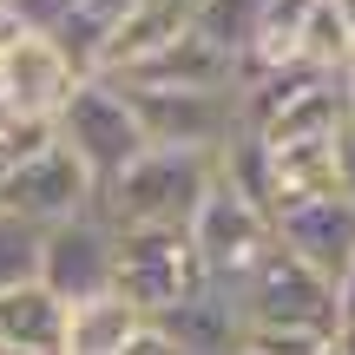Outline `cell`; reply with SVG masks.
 Instances as JSON below:
<instances>
[{"mask_svg": "<svg viewBox=\"0 0 355 355\" xmlns=\"http://www.w3.org/2000/svg\"><path fill=\"white\" fill-rule=\"evenodd\" d=\"M224 171V152H198V145H145L112 184L99 191V211L112 217V230L139 224H191V211L204 204V191Z\"/></svg>", "mask_w": 355, "mask_h": 355, "instance_id": "6da1fadb", "label": "cell"}, {"mask_svg": "<svg viewBox=\"0 0 355 355\" xmlns=\"http://www.w3.org/2000/svg\"><path fill=\"white\" fill-rule=\"evenodd\" d=\"M53 132H60V145L79 158V165L99 178V191L145 152V125H139V112H132V92L119 86L112 73L79 79L73 99L53 112Z\"/></svg>", "mask_w": 355, "mask_h": 355, "instance_id": "7a4b0ae2", "label": "cell"}, {"mask_svg": "<svg viewBox=\"0 0 355 355\" xmlns=\"http://www.w3.org/2000/svg\"><path fill=\"white\" fill-rule=\"evenodd\" d=\"M230 296H237V309H243V329H322V336L343 329V316H336V283L322 277L316 263H303L290 243H270L263 263Z\"/></svg>", "mask_w": 355, "mask_h": 355, "instance_id": "3957f363", "label": "cell"}, {"mask_svg": "<svg viewBox=\"0 0 355 355\" xmlns=\"http://www.w3.org/2000/svg\"><path fill=\"white\" fill-rule=\"evenodd\" d=\"M184 230H191L198 263H204V277H211L217 290H237V283L263 263V250L277 243V217H270L237 178H224V171H217V184L204 191V204L191 211Z\"/></svg>", "mask_w": 355, "mask_h": 355, "instance_id": "277c9868", "label": "cell"}, {"mask_svg": "<svg viewBox=\"0 0 355 355\" xmlns=\"http://www.w3.org/2000/svg\"><path fill=\"white\" fill-rule=\"evenodd\" d=\"M204 263H198V243H191L184 224H139V230H119V270H112V290L125 296L132 309L145 316H165L171 303H184L191 290H204Z\"/></svg>", "mask_w": 355, "mask_h": 355, "instance_id": "5b68a950", "label": "cell"}, {"mask_svg": "<svg viewBox=\"0 0 355 355\" xmlns=\"http://www.w3.org/2000/svg\"><path fill=\"white\" fill-rule=\"evenodd\" d=\"M132 112L145 125V145H198V152H230L243 132V92L237 86H132Z\"/></svg>", "mask_w": 355, "mask_h": 355, "instance_id": "8992f818", "label": "cell"}, {"mask_svg": "<svg viewBox=\"0 0 355 355\" xmlns=\"http://www.w3.org/2000/svg\"><path fill=\"white\" fill-rule=\"evenodd\" d=\"M112 270H119V230L99 204L66 217V224H46V237H40V283L53 296H66V303L105 296Z\"/></svg>", "mask_w": 355, "mask_h": 355, "instance_id": "52a82bcc", "label": "cell"}, {"mask_svg": "<svg viewBox=\"0 0 355 355\" xmlns=\"http://www.w3.org/2000/svg\"><path fill=\"white\" fill-rule=\"evenodd\" d=\"M92 204H99V178L79 165L60 139H53L46 152L13 158V165L0 171V211H20L26 224H40V230L66 224V217L92 211Z\"/></svg>", "mask_w": 355, "mask_h": 355, "instance_id": "ba28073f", "label": "cell"}, {"mask_svg": "<svg viewBox=\"0 0 355 355\" xmlns=\"http://www.w3.org/2000/svg\"><path fill=\"white\" fill-rule=\"evenodd\" d=\"M73 86H79V73H73V60L60 53L53 33H20L0 53V92L13 99L20 119H53L73 99Z\"/></svg>", "mask_w": 355, "mask_h": 355, "instance_id": "9c48e42d", "label": "cell"}, {"mask_svg": "<svg viewBox=\"0 0 355 355\" xmlns=\"http://www.w3.org/2000/svg\"><path fill=\"white\" fill-rule=\"evenodd\" d=\"M277 243H290L303 263H316L336 283L355 263V198L349 191H329V198H309L296 211H283L277 217Z\"/></svg>", "mask_w": 355, "mask_h": 355, "instance_id": "30bf717a", "label": "cell"}, {"mask_svg": "<svg viewBox=\"0 0 355 355\" xmlns=\"http://www.w3.org/2000/svg\"><path fill=\"white\" fill-rule=\"evenodd\" d=\"M112 79H132V86H237V60L217 40H204L198 26H178L165 46H152L139 66H125Z\"/></svg>", "mask_w": 355, "mask_h": 355, "instance_id": "8fae6325", "label": "cell"}, {"mask_svg": "<svg viewBox=\"0 0 355 355\" xmlns=\"http://www.w3.org/2000/svg\"><path fill=\"white\" fill-rule=\"evenodd\" d=\"M158 322L178 336V349H184V355H230V349L243 343V309H237V296L217 290V283L191 290L184 303H171Z\"/></svg>", "mask_w": 355, "mask_h": 355, "instance_id": "7c38bea8", "label": "cell"}, {"mask_svg": "<svg viewBox=\"0 0 355 355\" xmlns=\"http://www.w3.org/2000/svg\"><path fill=\"white\" fill-rule=\"evenodd\" d=\"M66 296H53L46 283H13V290H0V349H46L60 355L66 343Z\"/></svg>", "mask_w": 355, "mask_h": 355, "instance_id": "4fadbf2b", "label": "cell"}, {"mask_svg": "<svg viewBox=\"0 0 355 355\" xmlns=\"http://www.w3.org/2000/svg\"><path fill=\"white\" fill-rule=\"evenodd\" d=\"M349 119V92H343V73H322L316 86H303L290 105H277V112L257 125V139L263 145H296V139H336Z\"/></svg>", "mask_w": 355, "mask_h": 355, "instance_id": "5bb4252c", "label": "cell"}, {"mask_svg": "<svg viewBox=\"0 0 355 355\" xmlns=\"http://www.w3.org/2000/svg\"><path fill=\"white\" fill-rule=\"evenodd\" d=\"M139 322H145V309H132L119 290L86 296V303L66 309V343H60V355H119Z\"/></svg>", "mask_w": 355, "mask_h": 355, "instance_id": "9a60e30c", "label": "cell"}, {"mask_svg": "<svg viewBox=\"0 0 355 355\" xmlns=\"http://www.w3.org/2000/svg\"><path fill=\"white\" fill-rule=\"evenodd\" d=\"M263 13H270V0H204V7L191 13V26H198L204 40H217L230 60H243L250 40L263 33Z\"/></svg>", "mask_w": 355, "mask_h": 355, "instance_id": "2e32d148", "label": "cell"}, {"mask_svg": "<svg viewBox=\"0 0 355 355\" xmlns=\"http://www.w3.org/2000/svg\"><path fill=\"white\" fill-rule=\"evenodd\" d=\"M296 53H303L309 66H322V73H343V66H349L355 33H349V20L329 7V0H309V7H303V33H296Z\"/></svg>", "mask_w": 355, "mask_h": 355, "instance_id": "e0dca14e", "label": "cell"}, {"mask_svg": "<svg viewBox=\"0 0 355 355\" xmlns=\"http://www.w3.org/2000/svg\"><path fill=\"white\" fill-rule=\"evenodd\" d=\"M40 237H46V230L26 224L20 211H0V290L40 277Z\"/></svg>", "mask_w": 355, "mask_h": 355, "instance_id": "ac0fdd59", "label": "cell"}, {"mask_svg": "<svg viewBox=\"0 0 355 355\" xmlns=\"http://www.w3.org/2000/svg\"><path fill=\"white\" fill-rule=\"evenodd\" d=\"M243 349H257V355H336V336H322V329H243Z\"/></svg>", "mask_w": 355, "mask_h": 355, "instance_id": "d6986e66", "label": "cell"}, {"mask_svg": "<svg viewBox=\"0 0 355 355\" xmlns=\"http://www.w3.org/2000/svg\"><path fill=\"white\" fill-rule=\"evenodd\" d=\"M13 7H20V20L33 26V33H60V26L79 13V0H13Z\"/></svg>", "mask_w": 355, "mask_h": 355, "instance_id": "ffe728a7", "label": "cell"}, {"mask_svg": "<svg viewBox=\"0 0 355 355\" xmlns=\"http://www.w3.org/2000/svg\"><path fill=\"white\" fill-rule=\"evenodd\" d=\"M119 355H184V349H178V336H171L158 316H145L139 329L125 336V349H119Z\"/></svg>", "mask_w": 355, "mask_h": 355, "instance_id": "44dd1931", "label": "cell"}, {"mask_svg": "<svg viewBox=\"0 0 355 355\" xmlns=\"http://www.w3.org/2000/svg\"><path fill=\"white\" fill-rule=\"evenodd\" d=\"M336 178H343V191L355 198V112L343 119V132H336Z\"/></svg>", "mask_w": 355, "mask_h": 355, "instance_id": "7402d4cb", "label": "cell"}, {"mask_svg": "<svg viewBox=\"0 0 355 355\" xmlns=\"http://www.w3.org/2000/svg\"><path fill=\"white\" fill-rule=\"evenodd\" d=\"M79 7H86L92 20H105V26H119V20H125L132 7H139V0H79Z\"/></svg>", "mask_w": 355, "mask_h": 355, "instance_id": "603a6c76", "label": "cell"}, {"mask_svg": "<svg viewBox=\"0 0 355 355\" xmlns=\"http://www.w3.org/2000/svg\"><path fill=\"white\" fill-rule=\"evenodd\" d=\"M20 33H33V26L20 20V7H13V0H0V53H7V46H13Z\"/></svg>", "mask_w": 355, "mask_h": 355, "instance_id": "cb8c5ba5", "label": "cell"}, {"mask_svg": "<svg viewBox=\"0 0 355 355\" xmlns=\"http://www.w3.org/2000/svg\"><path fill=\"white\" fill-rule=\"evenodd\" d=\"M336 316H343V322H355V263L343 270V277H336Z\"/></svg>", "mask_w": 355, "mask_h": 355, "instance_id": "d4e9b609", "label": "cell"}, {"mask_svg": "<svg viewBox=\"0 0 355 355\" xmlns=\"http://www.w3.org/2000/svg\"><path fill=\"white\" fill-rule=\"evenodd\" d=\"M336 355H355V322H343V329H336Z\"/></svg>", "mask_w": 355, "mask_h": 355, "instance_id": "484cf974", "label": "cell"}, {"mask_svg": "<svg viewBox=\"0 0 355 355\" xmlns=\"http://www.w3.org/2000/svg\"><path fill=\"white\" fill-rule=\"evenodd\" d=\"M13 119H20V112H13V99H7V92H0V139H7V132H13Z\"/></svg>", "mask_w": 355, "mask_h": 355, "instance_id": "4316f807", "label": "cell"}, {"mask_svg": "<svg viewBox=\"0 0 355 355\" xmlns=\"http://www.w3.org/2000/svg\"><path fill=\"white\" fill-rule=\"evenodd\" d=\"M152 7H171V13H184V20H191V13H198L204 0H152Z\"/></svg>", "mask_w": 355, "mask_h": 355, "instance_id": "83f0119b", "label": "cell"}, {"mask_svg": "<svg viewBox=\"0 0 355 355\" xmlns=\"http://www.w3.org/2000/svg\"><path fill=\"white\" fill-rule=\"evenodd\" d=\"M343 92H349V112H355V53H349V66H343Z\"/></svg>", "mask_w": 355, "mask_h": 355, "instance_id": "f1b7e54d", "label": "cell"}, {"mask_svg": "<svg viewBox=\"0 0 355 355\" xmlns=\"http://www.w3.org/2000/svg\"><path fill=\"white\" fill-rule=\"evenodd\" d=\"M329 7L343 13V20H349V33H355V0H329Z\"/></svg>", "mask_w": 355, "mask_h": 355, "instance_id": "f546056e", "label": "cell"}, {"mask_svg": "<svg viewBox=\"0 0 355 355\" xmlns=\"http://www.w3.org/2000/svg\"><path fill=\"white\" fill-rule=\"evenodd\" d=\"M0 355H46V349H0Z\"/></svg>", "mask_w": 355, "mask_h": 355, "instance_id": "4dcf8cb0", "label": "cell"}, {"mask_svg": "<svg viewBox=\"0 0 355 355\" xmlns=\"http://www.w3.org/2000/svg\"><path fill=\"white\" fill-rule=\"evenodd\" d=\"M230 355H257V349H243V343H237V349H230Z\"/></svg>", "mask_w": 355, "mask_h": 355, "instance_id": "1f68e13d", "label": "cell"}]
</instances>
